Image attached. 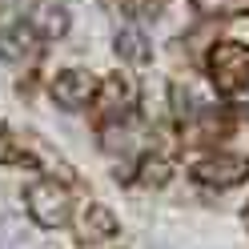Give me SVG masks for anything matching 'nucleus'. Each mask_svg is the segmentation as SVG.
Here are the masks:
<instances>
[{
    "label": "nucleus",
    "instance_id": "obj_11",
    "mask_svg": "<svg viewBox=\"0 0 249 249\" xmlns=\"http://www.w3.org/2000/svg\"><path fill=\"white\" fill-rule=\"evenodd\" d=\"M145 177L149 181H165V165L157 161V165H145Z\"/></svg>",
    "mask_w": 249,
    "mask_h": 249
},
{
    "label": "nucleus",
    "instance_id": "obj_8",
    "mask_svg": "<svg viewBox=\"0 0 249 249\" xmlns=\"http://www.w3.org/2000/svg\"><path fill=\"white\" fill-rule=\"evenodd\" d=\"M117 53H121L124 60H145V56H149V49H145V33H141V28H121Z\"/></svg>",
    "mask_w": 249,
    "mask_h": 249
},
{
    "label": "nucleus",
    "instance_id": "obj_4",
    "mask_svg": "<svg viewBox=\"0 0 249 249\" xmlns=\"http://www.w3.org/2000/svg\"><path fill=\"white\" fill-rule=\"evenodd\" d=\"M92 92H97V81H92L85 69H69V72H60L53 81V97L65 108H85Z\"/></svg>",
    "mask_w": 249,
    "mask_h": 249
},
{
    "label": "nucleus",
    "instance_id": "obj_5",
    "mask_svg": "<svg viewBox=\"0 0 249 249\" xmlns=\"http://www.w3.org/2000/svg\"><path fill=\"white\" fill-rule=\"evenodd\" d=\"M0 56H4V60H33V56H36L33 28H24V24L4 28V33H0Z\"/></svg>",
    "mask_w": 249,
    "mask_h": 249
},
{
    "label": "nucleus",
    "instance_id": "obj_7",
    "mask_svg": "<svg viewBox=\"0 0 249 249\" xmlns=\"http://www.w3.org/2000/svg\"><path fill=\"white\" fill-rule=\"evenodd\" d=\"M28 237H33V229H28L24 217H17V213H0V249H20Z\"/></svg>",
    "mask_w": 249,
    "mask_h": 249
},
{
    "label": "nucleus",
    "instance_id": "obj_12",
    "mask_svg": "<svg viewBox=\"0 0 249 249\" xmlns=\"http://www.w3.org/2000/svg\"><path fill=\"white\" fill-rule=\"evenodd\" d=\"M0 157H4V129H0Z\"/></svg>",
    "mask_w": 249,
    "mask_h": 249
},
{
    "label": "nucleus",
    "instance_id": "obj_3",
    "mask_svg": "<svg viewBox=\"0 0 249 249\" xmlns=\"http://www.w3.org/2000/svg\"><path fill=\"white\" fill-rule=\"evenodd\" d=\"M249 173V157H237V153H217V157H205L197 165V177L205 185H217V189H229Z\"/></svg>",
    "mask_w": 249,
    "mask_h": 249
},
{
    "label": "nucleus",
    "instance_id": "obj_10",
    "mask_svg": "<svg viewBox=\"0 0 249 249\" xmlns=\"http://www.w3.org/2000/svg\"><path fill=\"white\" fill-rule=\"evenodd\" d=\"M205 12H249V0H197Z\"/></svg>",
    "mask_w": 249,
    "mask_h": 249
},
{
    "label": "nucleus",
    "instance_id": "obj_9",
    "mask_svg": "<svg viewBox=\"0 0 249 249\" xmlns=\"http://www.w3.org/2000/svg\"><path fill=\"white\" fill-rule=\"evenodd\" d=\"M65 24H69V17H65V12H60V8H53V4L36 8V28H40V33L56 36V33H65Z\"/></svg>",
    "mask_w": 249,
    "mask_h": 249
},
{
    "label": "nucleus",
    "instance_id": "obj_6",
    "mask_svg": "<svg viewBox=\"0 0 249 249\" xmlns=\"http://www.w3.org/2000/svg\"><path fill=\"white\" fill-rule=\"evenodd\" d=\"M113 229H117V217L105 205H85V213H81V237L85 241H105V237H113Z\"/></svg>",
    "mask_w": 249,
    "mask_h": 249
},
{
    "label": "nucleus",
    "instance_id": "obj_1",
    "mask_svg": "<svg viewBox=\"0 0 249 249\" xmlns=\"http://www.w3.org/2000/svg\"><path fill=\"white\" fill-rule=\"evenodd\" d=\"M209 72L221 92H237L249 85V49L245 44H217L209 56Z\"/></svg>",
    "mask_w": 249,
    "mask_h": 249
},
{
    "label": "nucleus",
    "instance_id": "obj_2",
    "mask_svg": "<svg viewBox=\"0 0 249 249\" xmlns=\"http://www.w3.org/2000/svg\"><path fill=\"white\" fill-rule=\"evenodd\" d=\"M28 209L40 225H65L69 221V193L56 181H36L28 185Z\"/></svg>",
    "mask_w": 249,
    "mask_h": 249
}]
</instances>
